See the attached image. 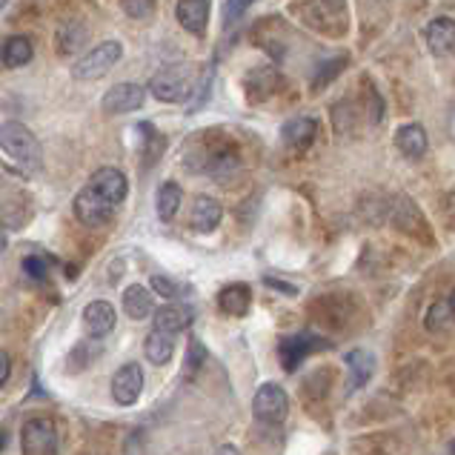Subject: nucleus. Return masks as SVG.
<instances>
[{
	"mask_svg": "<svg viewBox=\"0 0 455 455\" xmlns=\"http://www.w3.org/2000/svg\"><path fill=\"white\" fill-rule=\"evenodd\" d=\"M0 147L9 155L12 161H18L23 169H41L44 152L41 140L35 138V132L20 121H6L0 126Z\"/></svg>",
	"mask_w": 455,
	"mask_h": 455,
	"instance_id": "f257e3e1",
	"label": "nucleus"
},
{
	"mask_svg": "<svg viewBox=\"0 0 455 455\" xmlns=\"http://www.w3.org/2000/svg\"><path fill=\"white\" fill-rule=\"evenodd\" d=\"M124 58V46L121 41H103L98 44L95 49H89L81 60H75L72 67V77L81 84H89V81H100L103 75H109L115 67H118V60Z\"/></svg>",
	"mask_w": 455,
	"mask_h": 455,
	"instance_id": "f03ea898",
	"label": "nucleus"
},
{
	"mask_svg": "<svg viewBox=\"0 0 455 455\" xmlns=\"http://www.w3.org/2000/svg\"><path fill=\"white\" fill-rule=\"evenodd\" d=\"M192 89V72L187 63H169L158 69L149 81V92L164 103H178L189 95Z\"/></svg>",
	"mask_w": 455,
	"mask_h": 455,
	"instance_id": "7ed1b4c3",
	"label": "nucleus"
},
{
	"mask_svg": "<svg viewBox=\"0 0 455 455\" xmlns=\"http://www.w3.org/2000/svg\"><path fill=\"white\" fill-rule=\"evenodd\" d=\"M252 412L261 424H281L290 415V395L281 384H264L252 398Z\"/></svg>",
	"mask_w": 455,
	"mask_h": 455,
	"instance_id": "20e7f679",
	"label": "nucleus"
},
{
	"mask_svg": "<svg viewBox=\"0 0 455 455\" xmlns=\"http://www.w3.org/2000/svg\"><path fill=\"white\" fill-rule=\"evenodd\" d=\"M330 344L323 338L312 335V332H295V335H283L278 341V358L281 367L287 372H295L304 363L307 355L318 353V349H327Z\"/></svg>",
	"mask_w": 455,
	"mask_h": 455,
	"instance_id": "39448f33",
	"label": "nucleus"
},
{
	"mask_svg": "<svg viewBox=\"0 0 455 455\" xmlns=\"http://www.w3.org/2000/svg\"><path fill=\"white\" fill-rule=\"evenodd\" d=\"M23 455H55L58 452V427L49 419H29L20 433Z\"/></svg>",
	"mask_w": 455,
	"mask_h": 455,
	"instance_id": "423d86ee",
	"label": "nucleus"
},
{
	"mask_svg": "<svg viewBox=\"0 0 455 455\" xmlns=\"http://www.w3.org/2000/svg\"><path fill=\"white\" fill-rule=\"evenodd\" d=\"M115 204H109L98 189L84 187L75 195V218L81 220L84 227H103L112 218Z\"/></svg>",
	"mask_w": 455,
	"mask_h": 455,
	"instance_id": "0eeeda50",
	"label": "nucleus"
},
{
	"mask_svg": "<svg viewBox=\"0 0 455 455\" xmlns=\"http://www.w3.org/2000/svg\"><path fill=\"white\" fill-rule=\"evenodd\" d=\"M147 100V89L135 84V81H124L118 86H112L107 95H103L100 107L107 115H126V112H135L144 107Z\"/></svg>",
	"mask_w": 455,
	"mask_h": 455,
	"instance_id": "6e6552de",
	"label": "nucleus"
},
{
	"mask_svg": "<svg viewBox=\"0 0 455 455\" xmlns=\"http://www.w3.org/2000/svg\"><path fill=\"white\" fill-rule=\"evenodd\" d=\"M140 393H144V370H140V363L129 361L112 375V398L121 407H132Z\"/></svg>",
	"mask_w": 455,
	"mask_h": 455,
	"instance_id": "1a4fd4ad",
	"label": "nucleus"
},
{
	"mask_svg": "<svg viewBox=\"0 0 455 455\" xmlns=\"http://www.w3.org/2000/svg\"><path fill=\"white\" fill-rule=\"evenodd\" d=\"M89 187L98 189L109 204H121L129 195V180L118 166H100L89 180Z\"/></svg>",
	"mask_w": 455,
	"mask_h": 455,
	"instance_id": "9d476101",
	"label": "nucleus"
},
{
	"mask_svg": "<svg viewBox=\"0 0 455 455\" xmlns=\"http://www.w3.org/2000/svg\"><path fill=\"white\" fill-rule=\"evenodd\" d=\"M210 9L212 0H178V23L184 26L189 35H204L206 23H210Z\"/></svg>",
	"mask_w": 455,
	"mask_h": 455,
	"instance_id": "9b49d317",
	"label": "nucleus"
},
{
	"mask_svg": "<svg viewBox=\"0 0 455 455\" xmlns=\"http://www.w3.org/2000/svg\"><path fill=\"white\" fill-rule=\"evenodd\" d=\"M115 307L109 301H92L84 307V330L92 335V338H103L115 330Z\"/></svg>",
	"mask_w": 455,
	"mask_h": 455,
	"instance_id": "f8f14e48",
	"label": "nucleus"
},
{
	"mask_svg": "<svg viewBox=\"0 0 455 455\" xmlns=\"http://www.w3.org/2000/svg\"><path fill=\"white\" fill-rule=\"evenodd\" d=\"M427 46L435 58H450L455 49V23L452 18H435L430 26H427Z\"/></svg>",
	"mask_w": 455,
	"mask_h": 455,
	"instance_id": "ddd939ff",
	"label": "nucleus"
},
{
	"mask_svg": "<svg viewBox=\"0 0 455 455\" xmlns=\"http://www.w3.org/2000/svg\"><path fill=\"white\" fill-rule=\"evenodd\" d=\"M152 315H155V330L175 335V332H184L189 327L195 312L184 304H164L161 309H155Z\"/></svg>",
	"mask_w": 455,
	"mask_h": 455,
	"instance_id": "4468645a",
	"label": "nucleus"
},
{
	"mask_svg": "<svg viewBox=\"0 0 455 455\" xmlns=\"http://www.w3.org/2000/svg\"><path fill=\"white\" fill-rule=\"evenodd\" d=\"M393 224L407 232V235H419V232H427V220L421 215V210L415 206L407 195H398L393 204Z\"/></svg>",
	"mask_w": 455,
	"mask_h": 455,
	"instance_id": "2eb2a0df",
	"label": "nucleus"
},
{
	"mask_svg": "<svg viewBox=\"0 0 455 455\" xmlns=\"http://www.w3.org/2000/svg\"><path fill=\"white\" fill-rule=\"evenodd\" d=\"M86 37H89V32H86V26L81 20L60 23L58 32H55V49H58V55L60 58H75L77 52L84 49Z\"/></svg>",
	"mask_w": 455,
	"mask_h": 455,
	"instance_id": "dca6fc26",
	"label": "nucleus"
},
{
	"mask_svg": "<svg viewBox=\"0 0 455 455\" xmlns=\"http://www.w3.org/2000/svg\"><path fill=\"white\" fill-rule=\"evenodd\" d=\"M395 147H398L401 155H404V158L419 161V158H424L430 140H427V132H424L421 124H404L395 132Z\"/></svg>",
	"mask_w": 455,
	"mask_h": 455,
	"instance_id": "f3484780",
	"label": "nucleus"
},
{
	"mask_svg": "<svg viewBox=\"0 0 455 455\" xmlns=\"http://www.w3.org/2000/svg\"><path fill=\"white\" fill-rule=\"evenodd\" d=\"M283 144L295 152H304L312 147V140L318 135V121L315 118H292L283 124Z\"/></svg>",
	"mask_w": 455,
	"mask_h": 455,
	"instance_id": "a211bd4d",
	"label": "nucleus"
},
{
	"mask_svg": "<svg viewBox=\"0 0 455 455\" xmlns=\"http://www.w3.org/2000/svg\"><path fill=\"white\" fill-rule=\"evenodd\" d=\"M192 227L198 232H215L220 218H224V210H220V204L215 198H210V195H198V198L192 201Z\"/></svg>",
	"mask_w": 455,
	"mask_h": 455,
	"instance_id": "6ab92c4d",
	"label": "nucleus"
},
{
	"mask_svg": "<svg viewBox=\"0 0 455 455\" xmlns=\"http://www.w3.org/2000/svg\"><path fill=\"white\" fill-rule=\"evenodd\" d=\"M124 312L132 321H144L155 312V295L152 290L140 287V283H132V287L124 290Z\"/></svg>",
	"mask_w": 455,
	"mask_h": 455,
	"instance_id": "aec40b11",
	"label": "nucleus"
},
{
	"mask_svg": "<svg viewBox=\"0 0 455 455\" xmlns=\"http://www.w3.org/2000/svg\"><path fill=\"white\" fill-rule=\"evenodd\" d=\"M250 304H252V290L246 287V283H229V287H224L218 295L220 312L235 315V318L246 315V312H250Z\"/></svg>",
	"mask_w": 455,
	"mask_h": 455,
	"instance_id": "412c9836",
	"label": "nucleus"
},
{
	"mask_svg": "<svg viewBox=\"0 0 455 455\" xmlns=\"http://www.w3.org/2000/svg\"><path fill=\"white\" fill-rule=\"evenodd\" d=\"M347 370H349V389H361L372 379L375 370V358L367 353V349H349L347 353Z\"/></svg>",
	"mask_w": 455,
	"mask_h": 455,
	"instance_id": "4be33fe9",
	"label": "nucleus"
},
{
	"mask_svg": "<svg viewBox=\"0 0 455 455\" xmlns=\"http://www.w3.org/2000/svg\"><path fill=\"white\" fill-rule=\"evenodd\" d=\"M452 321H455V304L452 298H438V301L427 309V318H424V327L430 330L433 335H441V332H450L452 330Z\"/></svg>",
	"mask_w": 455,
	"mask_h": 455,
	"instance_id": "5701e85b",
	"label": "nucleus"
},
{
	"mask_svg": "<svg viewBox=\"0 0 455 455\" xmlns=\"http://www.w3.org/2000/svg\"><path fill=\"white\" fill-rule=\"evenodd\" d=\"M147 358L155 363V367H164V363L172 358L175 353V335H169V332H161V330H152L147 335Z\"/></svg>",
	"mask_w": 455,
	"mask_h": 455,
	"instance_id": "b1692460",
	"label": "nucleus"
},
{
	"mask_svg": "<svg viewBox=\"0 0 455 455\" xmlns=\"http://www.w3.org/2000/svg\"><path fill=\"white\" fill-rule=\"evenodd\" d=\"M180 198H184V192H180L178 184H161L158 187V195H155V212H158L161 220H172L180 210Z\"/></svg>",
	"mask_w": 455,
	"mask_h": 455,
	"instance_id": "393cba45",
	"label": "nucleus"
},
{
	"mask_svg": "<svg viewBox=\"0 0 455 455\" xmlns=\"http://www.w3.org/2000/svg\"><path fill=\"white\" fill-rule=\"evenodd\" d=\"M32 55H35V49H32V41L26 35H12L4 44V63L12 69L26 67V63L32 60Z\"/></svg>",
	"mask_w": 455,
	"mask_h": 455,
	"instance_id": "a878e982",
	"label": "nucleus"
},
{
	"mask_svg": "<svg viewBox=\"0 0 455 455\" xmlns=\"http://www.w3.org/2000/svg\"><path fill=\"white\" fill-rule=\"evenodd\" d=\"M206 358H210V355H206L204 344L198 341V338H192V341H189V349H187V361H184V379H187V381H192L195 375L201 372V367L206 363Z\"/></svg>",
	"mask_w": 455,
	"mask_h": 455,
	"instance_id": "bb28decb",
	"label": "nucleus"
},
{
	"mask_svg": "<svg viewBox=\"0 0 455 455\" xmlns=\"http://www.w3.org/2000/svg\"><path fill=\"white\" fill-rule=\"evenodd\" d=\"M138 129H140V135L147 138V147H144L147 161H144V164H147V166H152L155 161L161 158V152H164V147H166V138L155 132V126H152V124H140Z\"/></svg>",
	"mask_w": 455,
	"mask_h": 455,
	"instance_id": "cd10ccee",
	"label": "nucleus"
},
{
	"mask_svg": "<svg viewBox=\"0 0 455 455\" xmlns=\"http://www.w3.org/2000/svg\"><path fill=\"white\" fill-rule=\"evenodd\" d=\"M344 67H347V58H344V55H341V58H332V60H323V67H321L318 75H315V89L330 86V81H332V77L341 75Z\"/></svg>",
	"mask_w": 455,
	"mask_h": 455,
	"instance_id": "c85d7f7f",
	"label": "nucleus"
},
{
	"mask_svg": "<svg viewBox=\"0 0 455 455\" xmlns=\"http://www.w3.org/2000/svg\"><path fill=\"white\" fill-rule=\"evenodd\" d=\"M23 272H26V278H29V281L41 283L49 275V264L44 261L41 255H29V258H23Z\"/></svg>",
	"mask_w": 455,
	"mask_h": 455,
	"instance_id": "c756f323",
	"label": "nucleus"
},
{
	"mask_svg": "<svg viewBox=\"0 0 455 455\" xmlns=\"http://www.w3.org/2000/svg\"><path fill=\"white\" fill-rule=\"evenodd\" d=\"M121 6L129 18L140 20V18H149L155 12V0H121Z\"/></svg>",
	"mask_w": 455,
	"mask_h": 455,
	"instance_id": "7c9ffc66",
	"label": "nucleus"
},
{
	"mask_svg": "<svg viewBox=\"0 0 455 455\" xmlns=\"http://www.w3.org/2000/svg\"><path fill=\"white\" fill-rule=\"evenodd\" d=\"M152 290L158 292L161 298H169V301L180 295V287H178V283H175L172 278H164V275H152Z\"/></svg>",
	"mask_w": 455,
	"mask_h": 455,
	"instance_id": "2f4dec72",
	"label": "nucleus"
},
{
	"mask_svg": "<svg viewBox=\"0 0 455 455\" xmlns=\"http://www.w3.org/2000/svg\"><path fill=\"white\" fill-rule=\"evenodd\" d=\"M255 4V0H227V6H224V23H235L246 9H250Z\"/></svg>",
	"mask_w": 455,
	"mask_h": 455,
	"instance_id": "473e14b6",
	"label": "nucleus"
},
{
	"mask_svg": "<svg viewBox=\"0 0 455 455\" xmlns=\"http://www.w3.org/2000/svg\"><path fill=\"white\" fill-rule=\"evenodd\" d=\"M9 372H12V361L6 353H0V387L9 381Z\"/></svg>",
	"mask_w": 455,
	"mask_h": 455,
	"instance_id": "72a5a7b5",
	"label": "nucleus"
},
{
	"mask_svg": "<svg viewBox=\"0 0 455 455\" xmlns=\"http://www.w3.org/2000/svg\"><path fill=\"white\" fill-rule=\"evenodd\" d=\"M269 287H275L281 292H287V295H295V287H290V283H283V281H275V278H267Z\"/></svg>",
	"mask_w": 455,
	"mask_h": 455,
	"instance_id": "f704fd0d",
	"label": "nucleus"
},
{
	"mask_svg": "<svg viewBox=\"0 0 455 455\" xmlns=\"http://www.w3.org/2000/svg\"><path fill=\"white\" fill-rule=\"evenodd\" d=\"M215 455H241V450H238V447H232V444H224Z\"/></svg>",
	"mask_w": 455,
	"mask_h": 455,
	"instance_id": "c9c22d12",
	"label": "nucleus"
},
{
	"mask_svg": "<svg viewBox=\"0 0 455 455\" xmlns=\"http://www.w3.org/2000/svg\"><path fill=\"white\" fill-rule=\"evenodd\" d=\"M6 246H9V238H6V229H4V227H0V255H4V252H6Z\"/></svg>",
	"mask_w": 455,
	"mask_h": 455,
	"instance_id": "e433bc0d",
	"label": "nucleus"
},
{
	"mask_svg": "<svg viewBox=\"0 0 455 455\" xmlns=\"http://www.w3.org/2000/svg\"><path fill=\"white\" fill-rule=\"evenodd\" d=\"M6 444H9V435H6V430H4V427H0V452L6 450Z\"/></svg>",
	"mask_w": 455,
	"mask_h": 455,
	"instance_id": "4c0bfd02",
	"label": "nucleus"
}]
</instances>
